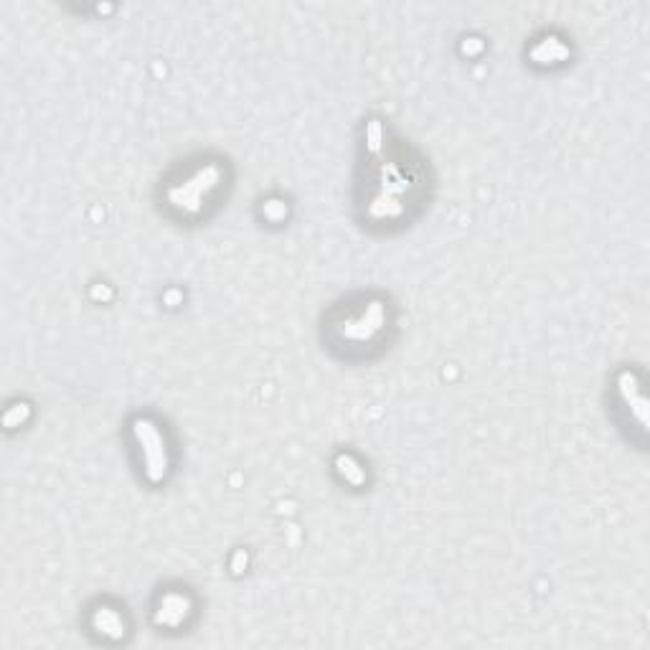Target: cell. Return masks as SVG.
<instances>
[{
	"instance_id": "cell-3",
	"label": "cell",
	"mask_w": 650,
	"mask_h": 650,
	"mask_svg": "<svg viewBox=\"0 0 650 650\" xmlns=\"http://www.w3.org/2000/svg\"><path fill=\"white\" fill-rule=\"evenodd\" d=\"M386 313L381 303H369V308L361 310L359 315H353L351 320L343 323V338L356 343H366L384 328Z\"/></svg>"
},
{
	"instance_id": "cell-1",
	"label": "cell",
	"mask_w": 650,
	"mask_h": 650,
	"mask_svg": "<svg viewBox=\"0 0 650 650\" xmlns=\"http://www.w3.org/2000/svg\"><path fill=\"white\" fill-rule=\"evenodd\" d=\"M135 440L140 445V460H143V470L153 483L166 478L168 473V452H166V440L158 432V427L148 419H138L133 427Z\"/></svg>"
},
{
	"instance_id": "cell-2",
	"label": "cell",
	"mask_w": 650,
	"mask_h": 650,
	"mask_svg": "<svg viewBox=\"0 0 650 650\" xmlns=\"http://www.w3.org/2000/svg\"><path fill=\"white\" fill-rule=\"evenodd\" d=\"M219 183V168L209 166L204 171H199L196 176L188 178L181 188L171 191V204L181 206L183 211H199V206L204 204L206 193Z\"/></svg>"
}]
</instances>
